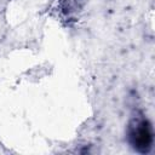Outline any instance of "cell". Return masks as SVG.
<instances>
[{"label": "cell", "instance_id": "obj_1", "mask_svg": "<svg viewBox=\"0 0 155 155\" xmlns=\"http://www.w3.org/2000/svg\"><path fill=\"white\" fill-rule=\"evenodd\" d=\"M131 139L137 148H143V150H147L151 144V128L147 120L140 119L136 120L134 124L131 127Z\"/></svg>", "mask_w": 155, "mask_h": 155}]
</instances>
